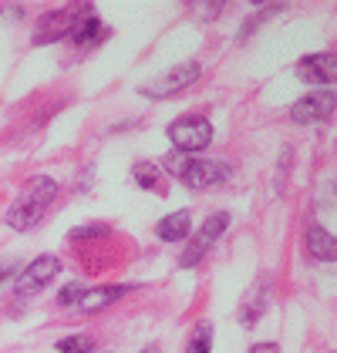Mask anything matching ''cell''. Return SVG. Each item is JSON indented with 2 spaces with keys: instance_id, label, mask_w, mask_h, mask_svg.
Instances as JSON below:
<instances>
[{
  "instance_id": "cell-1",
  "label": "cell",
  "mask_w": 337,
  "mask_h": 353,
  "mask_svg": "<svg viewBox=\"0 0 337 353\" xmlns=\"http://www.w3.org/2000/svg\"><path fill=\"white\" fill-rule=\"evenodd\" d=\"M57 192H61L57 179H51V175H34L28 185H24V192L10 202V209L3 212V222H7L10 229H17V232L34 229V225L44 219V212L51 209Z\"/></svg>"
},
{
  "instance_id": "cell-2",
  "label": "cell",
  "mask_w": 337,
  "mask_h": 353,
  "mask_svg": "<svg viewBox=\"0 0 337 353\" xmlns=\"http://www.w3.org/2000/svg\"><path fill=\"white\" fill-rule=\"evenodd\" d=\"M162 168L172 172L175 179H182L189 189H196V192L216 189V185H223L226 179H229V165L226 162L199 159V155H182V152L166 155V159H162Z\"/></svg>"
},
{
  "instance_id": "cell-3",
  "label": "cell",
  "mask_w": 337,
  "mask_h": 353,
  "mask_svg": "<svg viewBox=\"0 0 337 353\" xmlns=\"http://www.w3.org/2000/svg\"><path fill=\"white\" fill-rule=\"evenodd\" d=\"M168 141L182 155H199L213 145V121L206 114H182L166 128Z\"/></svg>"
},
{
  "instance_id": "cell-4",
  "label": "cell",
  "mask_w": 337,
  "mask_h": 353,
  "mask_svg": "<svg viewBox=\"0 0 337 353\" xmlns=\"http://www.w3.org/2000/svg\"><path fill=\"white\" fill-rule=\"evenodd\" d=\"M229 222H233L229 212H213V216H206V222L199 225V232L189 236V243H186L182 256H179V266H182V270H196L199 263L206 259V252L213 249V243H216L220 236H226Z\"/></svg>"
},
{
  "instance_id": "cell-5",
  "label": "cell",
  "mask_w": 337,
  "mask_h": 353,
  "mask_svg": "<svg viewBox=\"0 0 337 353\" xmlns=\"http://www.w3.org/2000/svg\"><path fill=\"white\" fill-rule=\"evenodd\" d=\"M199 74H202V64H199V61H182V64H175L168 74H162L159 81L142 84L139 94L142 98H152V101H162L168 94H179V91H186L189 84H196Z\"/></svg>"
},
{
  "instance_id": "cell-6",
  "label": "cell",
  "mask_w": 337,
  "mask_h": 353,
  "mask_svg": "<svg viewBox=\"0 0 337 353\" xmlns=\"http://www.w3.org/2000/svg\"><path fill=\"white\" fill-rule=\"evenodd\" d=\"M57 272H61V259L57 256H37L34 263L21 266V272L14 276V296L28 299L34 293H41L51 279H57Z\"/></svg>"
},
{
  "instance_id": "cell-7",
  "label": "cell",
  "mask_w": 337,
  "mask_h": 353,
  "mask_svg": "<svg viewBox=\"0 0 337 353\" xmlns=\"http://www.w3.org/2000/svg\"><path fill=\"white\" fill-rule=\"evenodd\" d=\"M331 111H334V91H307L304 98H297L293 101V108H290V121H297V125H314V121H324V118H331Z\"/></svg>"
},
{
  "instance_id": "cell-8",
  "label": "cell",
  "mask_w": 337,
  "mask_h": 353,
  "mask_svg": "<svg viewBox=\"0 0 337 353\" xmlns=\"http://www.w3.org/2000/svg\"><path fill=\"white\" fill-rule=\"evenodd\" d=\"M297 78L307 84H317L320 91L327 84H334L337 78V57L334 51H317V54H307L297 61Z\"/></svg>"
},
{
  "instance_id": "cell-9",
  "label": "cell",
  "mask_w": 337,
  "mask_h": 353,
  "mask_svg": "<svg viewBox=\"0 0 337 353\" xmlns=\"http://www.w3.org/2000/svg\"><path fill=\"white\" fill-rule=\"evenodd\" d=\"M78 10H81V7H61V10L44 14V17L37 21L30 41H34V44H57V41H64V37L71 34V24H75Z\"/></svg>"
},
{
  "instance_id": "cell-10",
  "label": "cell",
  "mask_w": 337,
  "mask_h": 353,
  "mask_svg": "<svg viewBox=\"0 0 337 353\" xmlns=\"http://www.w3.org/2000/svg\"><path fill=\"white\" fill-rule=\"evenodd\" d=\"M139 286L135 283H115V286H98V290H88L81 296V303L75 306V310H81V313H98V310H105V306H112L118 299H125L128 293H135Z\"/></svg>"
},
{
  "instance_id": "cell-11",
  "label": "cell",
  "mask_w": 337,
  "mask_h": 353,
  "mask_svg": "<svg viewBox=\"0 0 337 353\" xmlns=\"http://www.w3.org/2000/svg\"><path fill=\"white\" fill-rule=\"evenodd\" d=\"M155 236L162 243H186L193 236V212L189 209H175L155 222Z\"/></svg>"
},
{
  "instance_id": "cell-12",
  "label": "cell",
  "mask_w": 337,
  "mask_h": 353,
  "mask_svg": "<svg viewBox=\"0 0 337 353\" xmlns=\"http://www.w3.org/2000/svg\"><path fill=\"white\" fill-rule=\"evenodd\" d=\"M267 303H270V276H260L256 286H253L250 293H247V299H243V306H240V323L256 326L260 316H263V310H267Z\"/></svg>"
},
{
  "instance_id": "cell-13",
  "label": "cell",
  "mask_w": 337,
  "mask_h": 353,
  "mask_svg": "<svg viewBox=\"0 0 337 353\" xmlns=\"http://www.w3.org/2000/svg\"><path fill=\"white\" fill-rule=\"evenodd\" d=\"M98 30H102V14L95 10V7H84L78 10V17H75V24H71V44L75 48H88L95 37H98Z\"/></svg>"
},
{
  "instance_id": "cell-14",
  "label": "cell",
  "mask_w": 337,
  "mask_h": 353,
  "mask_svg": "<svg viewBox=\"0 0 337 353\" xmlns=\"http://www.w3.org/2000/svg\"><path fill=\"white\" fill-rule=\"evenodd\" d=\"M304 243H307V252L314 256V259H317V263H334L337 245H334V236H331L324 225L310 222L307 232H304Z\"/></svg>"
},
{
  "instance_id": "cell-15",
  "label": "cell",
  "mask_w": 337,
  "mask_h": 353,
  "mask_svg": "<svg viewBox=\"0 0 337 353\" xmlns=\"http://www.w3.org/2000/svg\"><path fill=\"white\" fill-rule=\"evenodd\" d=\"M57 353H95V336L88 333H71V336H61L55 343Z\"/></svg>"
},
{
  "instance_id": "cell-16",
  "label": "cell",
  "mask_w": 337,
  "mask_h": 353,
  "mask_svg": "<svg viewBox=\"0 0 337 353\" xmlns=\"http://www.w3.org/2000/svg\"><path fill=\"white\" fill-rule=\"evenodd\" d=\"M112 236L108 222H88V225H75L71 229V243H91V239H105Z\"/></svg>"
},
{
  "instance_id": "cell-17",
  "label": "cell",
  "mask_w": 337,
  "mask_h": 353,
  "mask_svg": "<svg viewBox=\"0 0 337 353\" xmlns=\"http://www.w3.org/2000/svg\"><path fill=\"white\" fill-rule=\"evenodd\" d=\"M213 350V323H199L189 336V347L186 353H209Z\"/></svg>"
},
{
  "instance_id": "cell-18",
  "label": "cell",
  "mask_w": 337,
  "mask_h": 353,
  "mask_svg": "<svg viewBox=\"0 0 337 353\" xmlns=\"http://www.w3.org/2000/svg\"><path fill=\"white\" fill-rule=\"evenodd\" d=\"M132 179H135V185H139V189H155V182H159V165L135 162L132 165Z\"/></svg>"
},
{
  "instance_id": "cell-19",
  "label": "cell",
  "mask_w": 337,
  "mask_h": 353,
  "mask_svg": "<svg viewBox=\"0 0 337 353\" xmlns=\"http://www.w3.org/2000/svg\"><path fill=\"white\" fill-rule=\"evenodd\" d=\"M84 293H88V286H84V283H68V286L57 293V306L71 310V306H78V303H81Z\"/></svg>"
},
{
  "instance_id": "cell-20",
  "label": "cell",
  "mask_w": 337,
  "mask_h": 353,
  "mask_svg": "<svg viewBox=\"0 0 337 353\" xmlns=\"http://www.w3.org/2000/svg\"><path fill=\"white\" fill-rule=\"evenodd\" d=\"M226 10V3H199V17L202 21H213V17H220Z\"/></svg>"
},
{
  "instance_id": "cell-21",
  "label": "cell",
  "mask_w": 337,
  "mask_h": 353,
  "mask_svg": "<svg viewBox=\"0 0 337 353\" xmlns=\"http://www.w3.org/2000/svg\"><path fill=\"white\" fill-rule=\"evenodd\" d=\"M17 272H21V266H17L14 259H10V263H0V286H3V283H10Z\"/></svg>"
},
{
  "instance_id": "cell-22",
  "label": "cell",
  "mask_w": 337,
  "mask_h": 353,
  "mask_svg": "<svg viewBox=\"0 0 337 353\" xmlns=\"http://www.w3.org/2000/svg\"><path fill=\"white\" fill-rule=\"evenodd\" d=\"M250 353H280V347H277L273 340H263V343H253Z\"/></svg>"
},
{
  "instance_id": "cell-23",
  "label": "cell",
  "mask_w": 337,
  "mask_h": 353,
  "mask_svg": "<svg viewBox=\"0 0 337 353\" xmlns=\"http://www.w3.org/2000/svg\"><path fill=\"white\" fill-rule=\"evenodd\" d=\"M148 353H159V347H148Z\"/></svg>"
}]
</instances>
